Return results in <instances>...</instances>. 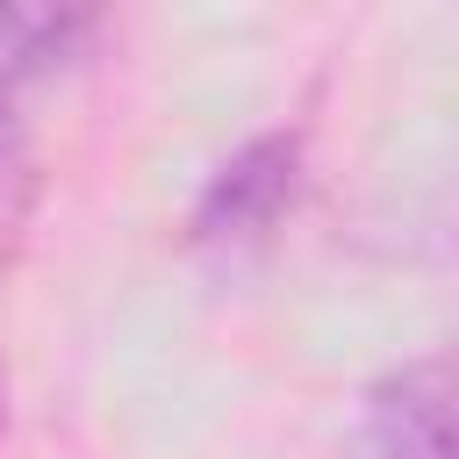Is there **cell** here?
Masks as SVG:
<instances>
[{
	"mask_svg": "<svg viewBox=\"0 0 459 459\" xmlns=\"http://www.w3.org/2000/svg\"><path fill=\"white\" fill-rule=\"evenodd\" d=\"M351 459H452V366H394L359 409Z\"/></svg>",
	"mask_w": 459,
	"mask_h": 459,
	"instance_id": "cell-2",
	"label": "cell"
},
{
	"mask_svg": "<svg viewBox=\"0 0 459 459\" xmlns=\"http://www.w3.org/2000/svg\"><path fill=\"white\" fill-rule=\"evenodd\" d=\"M86 36H93V14L79 7H0V108L22 79L65 65Z\"/></svg>",
	"mask_w": 459,
	"mask_h": 459,
	"instance_id": "cell-3",
	"label": "cell"
},
{
	"mask_svg": "<svg viewBox=\"0 0 459 459\" xmlns=\"http://www.w3.org/2000/svg\"><path fill=\"white\" fill-rule=\"evenodd\" d=\"M7 172H14V136H7V108H0V186H7Z\"/></svg>",
	"mask_w": 459,
	"mask_h": 459,
	"instance_id": "cell-4",
	"label": "cell"
},
{
	"mask_svg": "<svg viewBox=\"0 0 459 459\" xmlns=\"http://www.w3.org/2000/svg\"><path fill=\"white\" fill-rule=\"evenodd\" d=\"M294 179H301V136H287V129L251 136L244 151H230L208 172V186H201V201L186 215V237L201 251H244V244H258L280 222V208L294 201Z\"/></svg>",
	"mask_w": 459,
	"mask_h": 459,
	"instance_id": "cell-1",
	"label": "cell"
}]
</instances>
